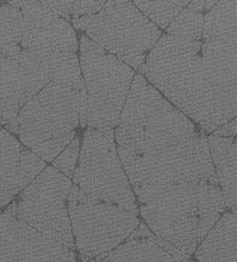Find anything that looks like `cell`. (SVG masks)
<instances>
[{
  "label": "cell",
  "mask_w": 237,
  "mask_h": 262,
  "mask_svg": "<svg viewBox=\"0 0 237 262\" xmlns=\"http://www.w3.org/2000/svg\"><path fill=\"white\" fill-rule=\"evenodd\" d=\"M79 64L87 91V127L114 130L136 73L85 34L79 41Z\"/></svg>",
  "instance_id": "cell-5"
},
{
  "label": "cell",
  "mask_w": 237,
  "mask_h": 262,
  "mask_svg": "<svg viewBox=\"0 0 237 262\" xmlns=\"http://www.w3.org/2000/svg\"><path fill=\"white\" fill-rule=\"evenodd\" d=\"M22 14L21 50L78 54L75 29L50 8V2H9Z\"/></svg>",
  "instance_id": "cell-12"
},
{
  "label": "cell",
  "mask_w": 237,
  "mask_h": 262,
  "mask_svg": "<svg viewBox=\"0 0 237 262\" xmlns=\"http://www.w3.org/2000/svg\"><path fill=\"white\" fill-rule=\"evenodd\" d=\"M203 16V12L193 11L186 6L166 29V34L190 40H202Z\"/></svg>",
  "instance_id": "cell-21"
},
{
  "label": "cell",
  "mask_w": 237,
  "mask_h": 262,
  "mask_svg": "<svg viewBox=\"0 0 237 262\" xmlns=\"http://www.w3.org/2000/svg\"><path fill=\"white\" fill-rule=\"evenodd\" d=\"M105 4V2H73L71 10V18L90 17L96 15Z\"/></svg>",
  "instance_id": "cell-23"
},
{
  "label": "cell",
  "mask_w": 237,
  "mask_h": 262,
  "mask_svg": "<svg viewBox=\"0 0 237 262\" xmlns=\"http://www.w3.org/2000/svg\"><path fill=\"white\" fill-rule=\"evenodd\" d=\"M202 40L162 34L137 73L203 133L236 118L237 74L203 57Z\"/></svg>",
  "instance_id": "cell-1"
},
{
  "label": "cell",
  "mask_w": 237,
  "mask_h": 262,
  "mask_svg": "<svg viewBox=\"0 0 237 262\" xmlns=\"http://www.w3.org/2000/svg\"><path fill=\"white\" fill-rule=\"evenodd\" d=\"M72 183L88 198L139 216L136 198L118 156L114 130L87 127Z\"/></svg>",
  "instance_id": "cell-6"
},
{
  "label": "cell",
  "mask_w": 237,
  "mask_h": 262,
  "mask_svg": "<svg viewBox=\"0 0 237 262\" xmlns=\"http://www.w3.org/2000/svg\"><path fill=\"white\" fill-rule=\"evenodd\" d=\"M48 166L21 143L17 136L0 129V209H5Z\"/></svg>",
  "instance_id": "cell-13"
},
{
  "label": "cell",
  "mask_w": 237,
  "mask_h": 262,
  "mask_svg": "<svg viewBox=\"0 0 237 262\" xmlns=\"http://www.w3.org/2000/svg\"><path fill=\"white\" fill-rule=\"evenodd\" d=\"M68 212L81 262L103 261L126 243L141 222L139 216L120 206L88 198L73 183L68 194Z\"/></svg>",
  "instance_id": "cell-8"
},
{
  "label": "cell",
  "mask_w": 237,
  "mask_h": 262,
  "mask_svg": "<svg viewBox=\"0 0 237 262\" xmlns=\"http://www.w3.org/2000/svg\"><path fill=\"white\" fill-rule=\"evenodd\" d=\"M71 187V179L48 165L15 199L16 217L45 238L75 250L68 212Z\"/></svg>",
  "instance_id": "cell-10"
},
{
  "label": "cell",
  "mask_w": 237,
  "mask_h": 262,
  "mask_svg": "<svg viewBox=\"0 0 237 262\" xmlns=\"http://www.w3.org/2000/svg\"><path fill=\"white\" fill-rule=\"evenodd\" d=\"M21 98V73L17 61L0 54V126L18 135Z\"/></svg>",
  "instance_id": "cell-16"
},
{
  "label": "cell",
  "mask_w": 237,
  "mask_h": 262,
  "mask_svg": "<svg viewBox=\"0 0 237 262\" xmlns=\"http://www.w3.org/2000/svg\"><path fill=\"white\" fill-rule=\"evenodd\" d=\"M87 91L51 81L18 113V140L50 164L87 127Z\"/></svg>",
  "instance_id": "cell-3"
},
{
  "label": "cell",
  "mask_w": 237,
  "mask_h": 262,
  "mask_svg": "<svg viewBox=\"0 0 237 262\" xmlns=\"http://www.w3.org/2000/svg\"><path fill=\"white\" fill-rule=\"evenodd\" d=\"M117 150L134 194L189 182L206 181L219 185L208 139L203 133L177 145L145 155H135L120 147Z\"/></svg>",
  "instance_id": "cell-4"
},
{
  "label": "cell",
  "mask_w": 237,
  "mask_h": 262,
  "mask_svg": "<svg viewBox=\"0 0 237 262\" xmlns=\"http://www.w3.org/2000/svg\"><path fill=\"white\" fill-rule=\"evenodd\" d=\"M0 129H2V126H0Z\"/></svg>",
  "instance_id": "cell-25"
},
{
  "label": "cell",
  "mask_w": 237,
  "mask_h": 262,
  "mask_svg": "<svg viewBox=\"0 0 237 262\" xmlns=\"http://www.w3.org/2000/svg\"><path fill=\"white\" fill-rule=\"evenodd\" d=\"M236 214L226 210L197 245L195 262H236Z\"/></svg>",
  "instance_id": "cell-15"
},
{
  "label": "cell",
  "mask_w": 237,
  "mask_h": 262,
  "mask_svg": "<svg viewBox=\"0 0 237 262\" xmlns=\"http://www.w3.org/2000/svg\"><path fill=\"white\" fill-rule=\"evenodd\" d=\"M190 2H134L147 19H150L161 31H166L169 25L182 12Z\"/></svg>",
  "instance_id": "cell-20"
},
{
  "label": "cell",
  "mask_w": 237,
  "mask_h": 262,
  "mask_svg": "<svg viewBox=\"0 0 237 262\" xmlns=\"http://www.w3.org/2000/svg\"><path fill=\"white\" fill-rule=\"evenodd\" d=\"M200 130L143 74H135L120 122L117 147L135 155L156 152L199 136Z\"/></svg>",
  "instance_id": "cell-2"
},
{
  "label": "cell",
  "mask_w": 237,
  "mask_h": 262,
  "mask_svg": "<svg viewBox=\"0 0 237 262\" xmlns=\"http://www.w3.org/2000/svg\"><path fill=\"white\" fill-rule=\"evenodd\" d=\"M162 34L131 2H105L85 29L91 41L137 72Z\"/></svg>",
  "instance_id": "cell-9"
},
{
  "label": "cell",
  "mask_w": 237,
  "mask_h": 262,
  "mask_svg": "<svg viewBox=\"0 0 237 262\" xmlns=\"http://www.w3.org/2000/svg\"><path fill=\"white\" fill-rule=\"evenodd\" d=\"M101 262H182L147 238L127 241Z\"/></svg>",
  "instance_id": "cell-18"
},
{
  "label": "cell",
  "mask_w": 237,
  "mask_h": 262,
  "mask_svg": "<svg viewBox=\"0 0 237 262\" xmlns=\"http://www.w3.org/2000/svg\"><path fill=\"white\" fill-rule=\"evenodd\" d=\"M0 262H78V257L75 250L19 221L12 201L0 212Z\"/></svg>",
  "instance_id": "cell-11"
},
{
  "label": "cell",
  "mask_w": 237,
  "mask_h": 262,
  "mask_svg": "<svg viewBox=\"0 0 237 262\" xmlns=\"http://www.w3.org/2000/svg\"><path fill=\"white\" fill-rule=\"evenodd\" d=\"M237 2H216L203 16V41L237 44Z\"/></svg>",
  "instance_id": "cell-17"
},
{
  "label": "cell",
  "mask_w": 237,
  "mask_h": 262,
  "mask_svg": "<svg viewBox=\"0 0 237 262\" xmlns=\"http://www.w3.org/2000/svg\"><path fill=\"white\" fill-rule=\"evenodd\" d=\"M236 118H233V119L229 120L228 123L223 124L222 126L218 127V129L214 130L210 135L219 137H236Z\"/></svg>",
  "instance_id": "cell-24"
},
{
  "label": "cell",
  "mask_w": 237,
  "mask_h": 262,
  "mask_svg": "<svg viewBox=\"0 0 237 262\" xmlns=\"http://www.w3.org/2000/svg\"><path fill=\"white\" fill-rule=\"evenodd\" d=\"M208 139L212 158L219 187L229 211H237V142L236 137H219L210 135Z\"/></svg>",
  "instance_id": "cell-14"
},
{
  "label": "cell",
  "mask_w": 237,
  "mask_h": 262,
  "mask_svg": "<svg viewBox=\"0 0 237 262\" xmlns=\"http://www.w3.org/2000/svg\"><path fill=\"white\" fill-rule=\"evenodd\" d=\"M200 182L135 193L141 221L153 234L190 257L199 245Z\"/></svg>",
  "instance_id": "cell-7"
},
{
  "label": "cell",
  "mask_w": 237,
  "mask_h": 262,
  "mask_svg": "<svg viewBox=\"0 0 237 262\" xmlns=\"http://www.w3.org/2000/svg\"><path fill=\"white\" fill-rule=\"evenodd\" d=\"M79 152H81V139L75 136L70 142V145L52 160L50 165L54 166L61 173H64L66 178L72 180L75 169H77Z\"/></svg>",
  "instance_id": "cell-22"
},
{
  "label": "cell",
  "mask_w": 237,
  "mask_h": 262,
  "mask_svg": "<svg viewBox=\"0 0 237 262\" xmlns=\"http://www.w3.org/2000/svg\"><path fill=\"white\" fill-rule=\"evenodd\" d=\"M22 14L9 3L0 4V54L17 60L21 52Z\"/></svg>",
  "instance_id": "cell-19"
}]
</instances>
